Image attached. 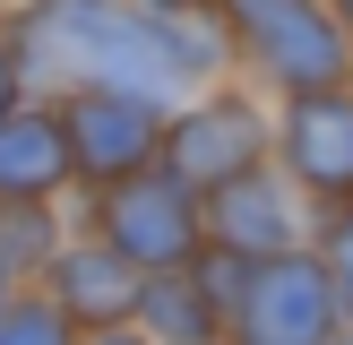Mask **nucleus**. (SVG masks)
<instances>
[{"label":"nucleus","instance_id":"obj_1","mask_svg":"<svg viewBox=\"0 0 353 345\" xmlns=\"http://www.w3.org/2000/svg\"><path fill=\"white\" fill-rule=\"evenodd\" d=\"M34 61L61 69V78H103L130 103L181 86V61H172L155 9H52L34 26Z\"/></svg>","mask_w":353,"mask_h":345},{"label":"nucleus","instance_id":"obj_2","mask_svg":"<svg viewBox=\"0 0 353 345\" xmlns=\"http://www.w3.org/2000/svg\"><path fill=\"white\" fill-rule=\"evenodd\" d=\"M327 310H336V293H327L319 259H268V268L250 276V293H241V345H319L327 337Z\"/></svg>","mask_w":353,"mask_h":345},{"label":"nucleus","instance_id":"obj_3","mask_svg":"<svg viewBox=\"0 0 353 345\" xmlns=\"http://www.w3.org/2000/svg\"><path fill=\"white\" fill-rule=\"evenodd\" d=\"M250 155H259V112L241 95H216L199 112L172 121V181H207V190H233L250 181Z\"/></svg>","mask_w":353,"mask_h":345},{"label":"nucleus","instance_id":"obj_4","mask_svg":"<svg viewBox=\"0 0 353 345\" xmlns=\"http://www.w3.org/2000/svg\"><path fill=\"white\" fill-rule=\"evenodd\" d=\"M241 34H250V52L268 61V78H285L293 95H327V78H336V61H345L336 26H327L319 9H241Z\"/></svg>","mask_w":353,"mask_h":345},{"label":"nucleus","instance_id":"obj_5","mask_svg":"<svg viewBox=\"0 0 353 345\" xmlns=\"http://www.w3.org/2000/svg\"><path fill=\"white\" fill-rule=\"evenodd\" d=\"M103 216H112V259H181L199 233L181 181H121Z\"/></svg>","mask_w":353,"mask_h":345},{"label":"nucleus","instance_id":"obj_6","mask_svg":"<svg viewBox=\"0 0 353 345\" xmlns=\"http://www.w3.org/2000/svg\"><path fill=\"white\" fill-rule=\"evenodd\" d=\"M61 130H69V164H86V172H138L155 147L147 103H130V95H86Z\"/></svg>","mask_w":353,"mask_h":345},{"label":"nucleus","instance_id":"obj_7","mask_svg":"<svg viewBox=\"0 0 353 345\" xmlns=\"http://www.w3.org/2000/svg\"><path fill=\"white\" fill-rule=\"evenodd\" d=\"M285 147H293V172L319 190H353V95H302L285 121Z\"/></svg>","mask_w":353,"mask_h":345},{"label":"nucleus","instance_id":"obj_8","mask_svg":"<svg viewBox=\"0 0 353 345\" xmlns=\"http://www.w3.org/2000/svg\"><path fill=\"white\" fill-rule=\"evenodd\" d=\"M69 172V130L52 112H0V190L34 199Z\"/></svg>","mask_w":353,"mask_h":345},{"label":"nucleus","instance_id":"obj_9","mask_svg":"<svg viewBox=\"0 0 353 345\" xmlns=\"http://www.w3.org/2000/svg\"><path fill=\"white\" fill-rule=\"evenodd\" d=\"M216 233H224V250H276V259H285V241H293V199H285V190H268V181H233V190H224V224H216Z\"/></svg>","mask_w":353,"mask_h":345},{"label":"nucleus","instance_id":"obj_10","mask_svg":"<svg viewBox=\"0 0 353 345\" xmlns=\"http://www.w3.org/2000/svg\"><path fill=\"white\" fill-rule=\"evenodd\" d=\"M138 285L130 268H121L112 250H69L61 259V310H86V319H112V310H130Z\"/></svg>","mask_w":353,"mask_h":345},{"label":"nucleus","instance_id":"obj_11","mask_svg":"<svg viewBox=\"0 0 353 345\" xmlns=\"http://www.w3.org/2000/svg\"><path fill=\"white\" fill-rule=\"evenodd\" d=\"M0 345H69V319L52 302H17L0 310Z\"/></svg>","mask_w":353,"mask_h":345},{"label":"nucleus","instance_id":"obj_12","mask_svg":"<svg viewBox=\"0 0 353 345\" xmlns=\"http://www.w3.org/2000/svg\"><path fill=\"white\" fill-rule=\"evenodd\" d=\"M138 302H147V310H155V328H172V337H190V345L207 337V302H199V293H172V285H155V293H138Z\"/></svg>","mask_w":353,"mask_h":345},{"label":"nucleus","instance_id":"obj_13","mask_svg":"<svg viewBox=\"0 0 353 345\" xmlns=\"http://www.w3.org/2000/svg\"><path fill=\"white\" fill-rule=\"evenodd\" d=\"M327 293H345V302H353V216H336V224H327Z\"/></svg>","mask_w":353,"mask_h":345},{"label":"nucleus","instance_id":"obj_14","mask_svg":"<svg viewBox=\"0 0 353 345\" xmlns=\"http://www.w3.org/2000/svg\"><path fill=\"white\" fill-rule=\"evenodd\" d=\"M0 103H9V61H0Z\"/></svg>","mask_w":353,"mask_h":345},{"label":"nucleus","instance_id":"obj_15","mask_svg":"<svg viewBox=\"0 0 353 345\" xmlns=\"http://www.w3.org/2000/svg\"><path fill=\"white\" fill-rule=\"evenodd\" d=\"M103 345H138V337H103Z\"/></svg>","mask_w":353,"mask_h":345},{"label":"nucleus","instance_id":"obj_16","mask_svg":"<svg viewBox=\"0 0 353 345\" xmlns=\"http://www.w3.org/2000/svg\"><path fill=\"white\" fill-rule=\"evenodd\" d=\"M0 285H9V259H0Z\"/></svg>","mask_w":353,"mask_h":345}]
</instances>
